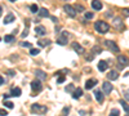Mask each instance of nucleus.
Instances as JSON below:
<instances>
[{
  "label": "nucleus",
  "mask_w": 129,
  "mask_h": 116,
  "mask_svg": "<svg viewBox=\"0 0 129 116\" xmlns=\"http://www.w3.org/2000/svg\"><path fill=\"white\" fill-rule=\"evenodd\" d=\"M94 28H95V31H98L100 34H106L107 31L110 30V26H109V23L103 22V21H98V22L94 23Z\"/></svg>",
  "instance_id": "nucleus-1"
},
{
  "label": "nucleus",
  "mask_w": 129,
  "mask_h": 116,
  "mask_svg": "<svg viewBox=\"0 0 129 116\" xmlns=\"http://www.w3.org/2000/svg\"><path fill=\"white\" fill-rule=\"evenodd\" d=\"M31 111L32 112H36V113H40V115H44V113H47L48 112V108L45 107V106H40V104H32L31 106Z\"/></svg>",
  "instance_id": "nucleus-2"
},
{
  "label": "nucleus",
  "mask_w": 129,
  "mask_h": 116,
  "mask_svg": "<svg viewBox=\"0 0 129 116\" xmlns=\"http://www.w3.org/2000/svg\"><path fill=\"white\" fill-rule=\"evenodd\" d=\"M126 66H129V59L125 56H119L117 57V68L121 70V68H124Z\"/></svg>",
  "instance_id": "nucleus-3"
},
{
  "label": "nucleus",
  "mask_w": 129,
  "mask_h": 116,
  "mask_svg": "<svg viewBox=\"0 0 129 116\" xmlns=\"http://www.w3.org/2000/svg\"><path fill=\"white\" fill-rule=\"evenodd\" d=\"M105 44H106V47L109 48L110 50L115 52V53H117V52H119V47L116 45V43H115V41H111V40H106V41H105Z\"/></svg>",
  "instance_id": "nucleus-4"
},
{
  "label": "nucleus",
  "mask_w": 129,
  "mask_h": 116,
  "mask_svg": "<svg viewBox=\"0 0 129 116\" xmlns=\"http://www.w3.org/2000/svg\"><path fill=\"white\" fill-rule=\"evenodd\" d=\"M63 10H64V12H66L70 17H72V18H74V17H76V10H75V8H74V7H71V5H67V4H66V5L63 7Z\"/></svg>",
  "instance_id": "nucleus-5"
},
{
  "label": "nucleus",
  "mask_w": 129,
  "mask_h": 116,
  "mask_svg": "<svg viewBox=\"0 0 129 116\" xmlns=\"http://www.w3.org/2000/svg\"><path fill=\"white\" fill-rule=\"evenodd\" d=\"M31 89L34 92H40L43 89V85H41L40 80H34V81H32L31 83Z\"/></svg>",
  "instance_id": "nucleus-6"
},
{
  "label": "nucleus",
  "mask_w": 129,
  "mask_h": 116,
  "mask_svg": "<svg viewBox=\"0 0 129 116\" xmlns=\"http://www.w3.org/2000/svg\"><path fill=\"white\" fill-rule=\"evenodd\" d=\"M102 88H103V93L105 94H110L111 92H112V84H110L109 81H105L103 84H102Z\"/></svg>",
  "instance_id": "nucleus-7"
},
{
  "label": "nucleus",
  "mask_w": 129,
  "mask_h": 116,
  "mask_svg": "<svg viewBox=\"0 0 129 116\" xmlns=\"http://www.w3.org/2000/svg\"><path fill=\"white\" fill-rule=\"evenodd\" d=\"M97 81L95 79H89V80H87V83H85V89H92V88H94L95 85H97Z\"/></svg>",
  "instance_id": "nucleus-8"
},
{
  "label": "nucleus",
  "mask_w": 129,
  "mask_h": 116,
  "mask_svg": "<svg viewBox=\"0 0 129 116\" xmlns=\"http://www.w3.org/2000/svg\"><path fill=\"white\" fill-rule=\"evenodd\" d=\"M72 49L75 50V52H76V53H79V54H83L84 53V48L79 44V43H72Z\"/></svg>",
  "instance_id": "nucleus-9"
},
{
  "label": "nucleus",
  "mask_w": 129,
  "mask_h": 116,
  "mask_svg": "<svg viewBox=\"0 0 129 116\" xmlns=\"http://www.w3.org/2000/svg\"><path fill=\"white\" fill-rule=\"evenodd\" d=\"M35 32H36V35H39V36H44V35L47 34V30H45L44 26H36V27H35Z\"/></svg>",
  "instance_id": "nucleus-10"
},
{
  "label": "nucleus",
  "mask_w": 129,
  "mask_h": 116,
  "mask_svg": "<svg viewBox=\"0 0 129 116\" xmlns=\"http://www.w3.org/2000/svg\"><path fill=\"white\" fill-rule=\"evenodd\" d=\"M81 96H83V89H81V88L74 89V92H72V98H74V99H78V98H80Z\"/></svg>",
  "instance_id": "nucleus-11"
},
{
  "label": "nucleus",
  "mask_w": 129,
  "mask_h": 116,
  "mask_svg": "<svg viewBox=\"0 0 129 116\" xmlns=\"http://www.w3.org/2000/svg\"><path fill=\"white\" fill-rule=\"evenodd\" d=\"M117 78H119V73H117V71H115V70H112V71H110L109 73H107V79L109 80H116Z\"/></svg>",
  "instance_id": "nucleus-12"
},
{
  "label": "nucleus",
  "mask_w": 129,
  "mask_h": 116,
  "mask_svg": "<svg viewBox=\"0 0 129 116\" xmlns=\"http://www.w3.org/2000/svg\"><path fill=\"white\" fill-rule=\"evenodd\" d=\"M107 66H109V63H107L106 61H100L98 62V70L101 72H105L107 70Z\"/></svg>",
  "instance_id": "nucleus-13"
},
{
  "label": "nucleus",
  "mask_w": 129,
  "mask_h": 116,
  "mask_svg": "<svg viewBox=\"0 0 129 116\" xmlns=\"http://www.w3.org/2000/svg\"><path fill=\"white\" fill-rule=\"evenodd\" d=\"M92 8L94 10H101L102 9V3L100 2V0H93L92 2Z\"/></svg>",
  "instance_id": "nucleus-14"
},
{
  "label": "nucleus",
  "mask_w": 129,
  "mask_h": 116,
  "mask_svg": "<svg viewBox=\"0 0 129 116\" xmlns=\"http://www.w3.org/2000/svg\"><path fill=\"white\" fill-rule=\"evenodd\" d=\"M35 75L40 79V80H47V73L44 71H41V70H36L35 71Z\"/></svg>",
  "instance_id": "nucleus-15"
},
{
  "label": "nucleus",
  "mask_w": 129,
  "mask_h": 116,
  "mask_svg": "<svg viewBox=\"0 0 129 116\" xmlns=\"http://www.w3.org/2000/svg\"><path fill=\"white\" fill-rule=\"evenodd\" d=\"M13 21H14V14L9 13V14H7L5 18H4V23H5V25H9V23H12Z\"/></svg>",
  "instance_id": "nucleus-16"
},
{
  "label": "nucleus",
  "mask_w": 129,
  "mask_h": 116,
  "mask_svg": "<svg viewBox=\"0 0 129 116\" xmlns=\"http://www.w3.org/2000/svg\"><path fill=\"white\" fill-rule=\"evenodd\" d=\"M94 98L98 101L100 103L103 102V94H102V92H101V90H95V92H94Z\"/></svg>",
  "instance_id": "nucleus-17"
},
{
  "label": "nucleus",
  "mask_w": 129,
  "mask_h": 116,
  "mask_svg": "<svg viewBox=\"0 0 129 116\" xmlns=\"http://www.w3.org/2000/svg\"><path fill=\"white\" fill-rule=\"evenodd\" d=\"M57 44H59V45H66V44H67V36H66V35H62L61 37H58V39H57Z\"/></svg>",
  "instance_id": "nucleus-18"
},
{
  "label": "nucleus",
  "mask_w": 129,
  "mask_h": 116,
  "mask_svg": "<svg viewBox=\"0 0 129 116\" xmlns=\"http://www.w3.org/2000/svg\"><path fill=\"white\" fill-rule=\"evenodd\" d=\"M39 16L40 17H50L49 16V12H48V10H47V8H39Z\"/></svg>",
  "instance_id": "nucleus-19"
},
{
  "label": "nucleus",
  "mask_w": 129,
  "mask_h": 116,
  "mask_svg": "<svg viewBox=\"0 0 129 116\" xmlns=\"http://www.w3.org/2000/svg\"><path fill=\"white\" fill-rule=\"evenodd\" d=\"M21 93H22V90H21L19 88H13L12 92H10V96L12 97H19Z\"/></svg>",
  "instance_id": "nucleus-20"
},
{
  "label": "nucleus",
  "mask_w": 129,
  "mask_h": 116,
  "mask_svg": "<svg viewBox=\"0 0 129 116\" xmlns=\"http://www.w3.org/2000/svg\"><path fill=\"white\" fill-rule=\"evenodd\" d=\"M50 43H52V41H50L49 39H47V40H39V41H38L39 47H41V48H43V47H48Z\"/></svg>",
  "instance_id": "nucleus-21"
},
{
  "label": "nucleus",
  "mask_w": 129,
  "mask_h": 116,
  "mask_svg": "<svg viewBox=\"0 0 129 116\" xmlns=\"http://www.w3.org/2000/svg\"><path fill=\"white\" fill-rule=\"evenodd\" d=\"M114 26L116 28H123V22H121V19L120 18H114Z\"/></svg>",
  "instance_id": "nucleus-22"
},
{
  "label": "nucleus",
  "mask_w": 129,
  "mask_h": 116,
  "mask_svg": "<svg viewBox=\"0 0 129 116\" xmlns=\"http://www.w3.org/2000/svg\"><path fill=\"white\" fill-rule=\"evenodd\" d=\"M120 104H121V107L124 108V111H125L126 113H129V106H128V103H126V101L121 99V101H120Z\"/></svg>",
  "instance_id": "nucleus-23"
},
{
  "label": "nucleus",
  "mask_w": 129,
  "mask_h": 116,
  "mask_svg": "<svg viewBox=\"0 0 129 116\" xmlns=\"http://www.w3.org/2000/svg\"><path fill=\"white\" fill-rule=\"evenodd\" d=\"M14 40H16V37H14L13 35H5V37H4L5 43H13Z\"/></svg>",
  "instance_id": "nucleus-24"
},
{
  "label": "nucleus",
  "mask_w": 129,
  "mask_h": 116,
  "mask_svg": "<svg viewBox=\"0 0 129 116\" xmlns=\"http://www.w3.org/2000/svg\"><path fill=\"white\" fill-rule=\"evenodd\" d=\"M92 52H93V56H94V54H100V53H102V48L98 47V45H95V47H93Z\"/></svg>",
  "instance_id": "nucleus-25"
},
{
  "label": "nucleus",
  "mask_w": 129,
  "mask_h": 116,
  "mask_svg": "<svg viewBox=\"0 0 129 116\" xmlns=\"http://www.w3.org/2000/svg\"><path fill=\"white\" fill-rule=\"evenodd\" d=\"M4 104H5V107H7V108H10V110L14 107V103H13V102H10V101H7V99H4Z\"/></svg>",
  "instance_id": "nucleus-26"
},
{
  "label": "nucleus",
  "mask_w": 129,
  "mask_h": 116,
  "mask_svg": "<svg viewBox=\"0 0 129 116\" xmlns=\"http://www.w3.org/2000/svg\"><path fill=\"white\" fill-rule=\"evenodd\" d=\"M56 75H59V76H58V79H57V84H62V83L64 81V76L62 75L61 72H56Z\"/></svg>",
  "instance_id": "nucleus-27"
},
{
  "label": "nucleus",
  "mask_w": 129,
  "mask_h": 116,
  "mask_svg": "<svg viewBox=\"0 0 129 116\" xmlns=\"http://www.w3.org/2000/svg\"><path fill=\"white\" fill-rule=\"evenodd\" d=\"M40 53V49H35V48H31V50H30V54L31 56H38Z\"/></svg>",
  "instance_id": "nucleus-28"
},
{
  "label": "nucleus",
  "mask_w": 129,
  "mask_h": 116,
  "mask_svg": "<svg viewBox=\"0 0 129 116\" xmlns=\"http://www.w3.org/2000/svg\"><path fill=\"white\" fill-rule=\"evenodd\" d=\"M30 9H31L32 13H38V12H39V7H38L36 4H32V5L30 7Z\"/></svg>",
  "instance_id": "nucleus-29"
},
{
  "label": "nucleus",
  "mask_w": 129,
  "mask_h": 116,
  "mask_svg": "<svg viewBox=\"0 0 129 116\" xmlns=\"http://www.w3.org/2000/svg\"><path fill=\"white\" fill-rule=\"evenodd\" d=\"M110 115H111V116H117V115H120V111L117 110V108H112L111 112H110Z\"/></svg>",
  "instance_id": "nucleus-30"
},
{
  "label": "nucleus",
  "mask_w": 129,
  "mask_h": 116,
  "mask_svg": "<svg viewBox=\"0 0 129 116\" xmlns=\"http://www.w3.org/2000/svg\"><path fill=\"white\" fill-rule=\"evenodd\" d=\"M74 89H75L74 88V84H70L69 87H66V89H64V90H66L67 93H71V92H74Z\"/></svg>",
  "instance_id": "nucleus-31"
},
{
  "label": "nucleus",
  "mask_w": 129,
  "mask_h": 116,
  "mask_svg": "<svg viewBox=\"0 0 129 116\" xmlns=\"http://www.w3.org/2000/svg\"><path fill=\"white\" fill-rule=\"evenodd\" d=\"M21 47H23V48H31V43H28V41H22V43H21Z\"/></svg>",
  "instance_id": "nucleus-32"
},
{
  "label": "nucleus",
  "mask_w": 129,
  "mask_h": 116,
  "mask_svg": "<svg viewBox=\"0 0 129 116\" xmlns=\"http://www.w3.org/2000/svg\"><path fill=\"white\" fill-rule=\"evenodd\" d=\"M93 17H94V14L92 12H85V18L87 19H92Z\"/></svg>",
  "instance_id": "nucleus-33"
},
{
  "label": "nucleus",
  "mask_w": 129,
  "mask_h": 116,
  "mask_svg": "<svg viewBox=\"0 0 129 116\" xmlns=\"http://www.w3.org/2000/svg\"><path fill=\"white\" fill-rule=\"evenodd\" d=\"M121 12H123V14H124L125 17H129V9H128V8H124Z\"/></svg>",
  "instance_id": "nucleus-34"
},
{
  "label": "nucleus",
  "mask_w": 129,
  "mask_h": 116,
  "mask_svg": "<svg viewBox=\"0 0 129 116\" xmlns=\"http://www.w3.org/2000/svg\"><path fill=\"white\" fill-rule=\"evenodd\" d=\"M124 97H125V101H129V90H124Z\"/></svg>",
  "instance_id": "nucleus-35"
},
{
  "label": "nucleus",
  "mask_w": 129,
  "mask_h": 116,
  "mask_svg": "<svg viewBox=\"0 0 129 116\" xmlns=\"http://www.w3.org/2000/svg\"><path fill=\"white\" fill-rule=\"evenodd\" d=\"M75 10H80V12H84L85 9H84V7H83V5H78L76 8H75Z\"/></svg>",
  "instance_id": "nucleus-36"
},
{
  "label": "nucleus",
  "mask_w": 129,
  "mask_h": 116,
  "mask_svg": "<svg viewBox=\"0 0 129 116\" xmlns=\"http://www.w3.org/2000/svg\"><path fill=\"white\" fill-rule=\"evenodd\" d=\"M27 35H28V28L26 27V28H25V31H23V32H22V37H26Z\"/></svg>",
  "instance_id": "nucleus-37"
},
{
  "label": "nucleus",
  "mask_w": 129,
  "mask_h": 116,
  "mask_svg": "<svg viewBox=\"0 0 129 116\" xmlns=\"http://www.w3.org/2000/svg\"><path fill=\"white\" fill-rule=\"evenodd\" d=\"M69 112H70V107H64L62 110V113H69Z\"/></svg>",
  "instance_id": "nucleus-38"
},
{
  "label": "nucleus",
  "mask_w": 129,
  "mask_h": 116,
  "mask_svg": "<svg viewBox=\"0 0 129 116\" xmlns=\"http://www.w3.org/2000/svg\"><path fill=\"white\" fill-rule=\"evenodd\" d=\"M0 115H8V112L5 110H3V108H0Z\"/></svg>",
  "instance_id": "nucleus-39"
},
{
  "label": "nucleus",
  "mask_w": 129,
  "mask_h": 116,
  "mask_svg": "<svg viewBox=\"0 0 129 116\" xmlns=\"http://www.w3.org/2000/svg\"><path fill=\"white\" fill-rule=\"evenodd\" d=\"M8 75H9V76H14V71H12V70L8 71Z\"/></svg>",
  "instance_id": "nucleus-40"
},
{
  "label": "nucleus",
  "mask_w": 129,
  "mask_h": 116,
  "mask_svg": "<svg viewBox=\"0 0 129 116\" xmlns=\"http://www.w3.org/2000/svg\"><path fill=\"white\" fill-rule=\"evenodd\" d=\"M3 84H4V79H3L2 75H0V85H3Z\"/></svg>",
  "instance_id": "nucleus-41"
},
{
  "label": "nucleus",
  "mask_w": 129,
  "mask_h": 116,
  "mask_svg": "<svg viewBox=\"0 0 129 116\" xmlns=\"http://www.w3.org/2000/svg\"><path fill=\"white\" fill-rule=\"evenodd\" d=\"M59 30H61V27H59V26H56V28H54V31H56V32H58Z\"/></svg>",
  "instance_id": "nucleus-42"
},
{
  "label": "nucleus",
  "mask_w": 129,
  "mask_h": 116,
  "mask_svg": "<svg viewBox=\"0 0 129 116\" xmlns=\"http://www.w3.org/2000/svg\"><path fill=\"white\" fill-rule=\"evenodd\" d=\"M10 97V94H4V99H8Z\"/></svg>",
  "instance_id": "nucleus-43"
},
{
  "label": "nucleus",
  "mask_w": 129,
  "mask_h": 116,
  "mask_svg": "<svg viewBox=\"0 0 129 116\" xmlns=\"http://www.w3.org/2000/svg\"><path fill=\"white\" fill-rule=\"evenodd\" d=\"M50 19L53 21V22H57V18L56 17H50Z\"/></svg>",
  "instance_id": "nucleus-44"
},
{
  "label": "nucleus",
  "mask_w": 129,
  "mask_h": 116,
  "mask_svg": "<svg viewBox=\"0 0 129 116\" xmlns=\"http://www.w3.org/2000/svg\"><path fill=\"white\" fill-rule=\"evenodd\" d=\"M2 12H3V8L0 7V16H2Z\"/></svg>",
  "instance_id": "nucleus-45"
},
{
  "label": "nucleus",
  "mask_w": 129,
  "mask_h": 116,
  "mask_svg": "<svg viewBox=\"0 0 129 116\" xmlns=\"http://www.w3.org/2000/svg\"><path fill=\"white\" fill-rule=\"evenodd\" d=\"M9 2H16V0H9Z\"/></svg>",
  "instance_id": "nucleus-46"
},
{
  "label": "nucleus",
  "mask_w": 129,
  "mask_h": 116,
  "mask_svg": "<svg viewBox=\"0 0 129 116\" xmlns=\"http://www.w3.org/2000/svg\"><path fill=\"white\" fill-rule=\"evenodd\" d=\"M0 40H2V37H0Z\"/></svg>",
  "instance_id": "nucleus-47"
},
{
  "label": "nucleus",
  "mask_w": 129,
  "mask_h": 116,
  "mask_svg": "<svg viewBox=\"0 0 129 116\" xmlns=\"http://www.w3.org/2000/svg\"><path fill=\"white\" fill-rule=\"evenodd\" d=\"M66 2H67V0H66Z\"/></svg>",
  "instance_id": "nucleus-48"
}]
</instances>
